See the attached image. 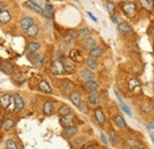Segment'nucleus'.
<instances>
[{
    "label": "nucleus",
    "instance_id": "20",
    "mask_svg": "<svg viewBox=\"0 0 154 149\" xmlns=\"http://www.w3.org/2000/svg\"><path fill=\"white\" fill-rule=\"evenodd\" d=\"M26 49H27L29 53H35V52H37L39 49H40V44H39V43H36V41L29 43Z\"/></svg>",
    "mask_w": 154,
    "mask_h": 149
},
{
    "label": "nucleus",
    "instance_id": "1",
    "mask_svg": "<svg viewBox=\"0 0 154 149\" xmlns=\"http://www.w3.org/2000/svg\"><path fill=\"white\" fill-rule=\"evenodd\" d=\"M121 10H122V12L126 14V16H128V17H134L135 14H136V5H135L134 2H132V1H125V2H122L121 4Z\"/></svg>",
    "mask_w": 154,
    "mask_h": 149
},
{
    "label": "nucleus",
    "instance_id": "46",
    "mask_svg": "<svg viewBox=\"0 0 154 149\" xmlns=\"http://www.w3.org/2000/svg\"><path fill=\"white\" fill-rule=\"evenodd\" d=\"M56 56H57L58 58L63 57V52H62V51H56Z\"/></svg>",
    "mask_w": 154,
    "mask_h": 149
},
{
    "label": "nucleus",
    "instance_id": "19",
    "mask_svg": "<svg viewBox=\"0 0 154 149\" xmlns=\"http://www.w3.org/2000/svg\"><path fill=\"white\" fill-rule=\"evenodd\" d=\"M43 111H44L45 115H51L54 112V104H52V102L46 101L44 103V105H43Z\"/></svg>",
    "mask_w": 154,
    "mask_h": 149
},
{
    "label": "nucleus",
    "instance_id": "5",
    "mask_svg": "<svg viewBox=\"0 0 154 149\" xmlns=\"http://www.w3.org/2000/svg\"><path fill=\"white\" fill-rule=\"evenodd\" d=\"M51 70H52L54 74H57V76H60V74H63L65 72V71H64V68H63V64H62V62H59V60L52 62V64H51Z\"/></svg>",
    "mask_w": 154,
    "mask_h": 149
},
{
    "label": "nucleus",
    "instance_id": "13",
    "mask_svg": "<svg viewBox=\"0 0 154 149\" xmlns=\"http://www.w3.org/2000/svg\"><path fill=\"white\" fill-rule=\"evenodd\" d=\"M25 6L30 7L31 10H33L35 12H37V13H40V14H42V12H43V8L39 6L38 4H36L33 0H29V1H26V2H25Z\"/></svg>",
    "mask_w": 154,
    "mask_h": 149
},
{
    "label": "nucleus",
    "instance_id": "31",
    "mask_svg": "<svg viewBox=\"0 0 154 149\" xmlns=\"http://www.w3.org/2000/svg\"><path fill=\"white\" fill-rule=\"evenodd\" d=\"M58 112L60 115V117L63 116H66V115H70L71 114V109L68 107V105H62L59 109H58Z\"/></svg>",
    "mask_w": 154,
    "mask_h": 149
},
{
    "label": "nucleus",
    "instance_id": "37",
    "mask_svg": "<svg viewBox=\"0 0 154 149\" xmlns=\"http://www.w3.org/2000/svg\"><path fill=\"white\" fill-rule=\"evenodd\" d=\"M77 108L81 110V112H83V114H88V111H89L88 104H87V103H84V102H81V103H79V105H78Z\"/></svg>",
    "mask_w": 154,
    "mask_h": 149
},
{
    "label": "nucleus",
    "instance_id": "25",
    "mask_svg": "<svg viewBox=\"0 0 154 149\" xmlns=\"http://www.w3.org/2000/svg\"><path fill=\"white\" fill-rule=\"evenodd\" d=\"M38 26L37 25H32V26H30L27 30H26V35L27 36H30V37H36L37 35H38Z\"/></svg>",
    "mask_w": 154,
    "mask_h": 149
},
{
    "label": "nucleus",
    "instance_id": "11",
    "mask_svg": "<svg viewBox=\"0 0 154 149\" xmlns=\"http://www.w3.org/2000/svg\"><path fill=\"white\" fill-rule=\"evenodd\" d=\"M70 58L75 62V63H81V62H83V56H82V53L76 50V49H74V50H71L70 51Z\"/></svg>",
    "mask_w": 154,
    "mask_h": 149
},
{
    "label": "nucleus",
    "instance_id": "3",
    "mask_svg": "<svg viewBox=\"0 0 154 149\" xmlns=\"http://www.w3.org/2000/svg\"><path fill=\"white\" fill-rule=\"evenodd\" d=\"M63 68L65 72H72L75 70V62L70 57H64L63 58Z\"/></svg>",
    "mask_w": 154,
    "mask_h": 149
},
{
    "label": "nucleus",
    "instance_id": "51",
    "mask_svg": "<svg viewBox=\"0 0 154 149\" xmlns=\"http://www.w3.org/2000/svg\"><path fill=\"white\" fill-rule=\"evenodd\" d=\"M152 36H153V37H154V27H153V29H152Z\"/></svg>",
    "mask_w": 154,
    "mask_h": 149
},
{
    "label": "nucleus",
    "instance_id": "16",
    "mask_svg": "<svg viewBox=\"0 0 154 149\" xmlns=\"http://www.w3.org/2000/svg\"><path fill=\"white\" fill-rule=\"evenodd\" d=\"M0 104L2 108H8V105L11 104V96L8 93H5L2 96H0Z\"/></svg>",
    "mask_w": 154,
    "mask_h": 149
},
{
    "label": "nucleus",
    "instance_id": "4",
    "mask_svg": "<svg viewBox=\"0 0 154 149\" xmlns=\"http://www.w3.org/2000/svg\"><path fill=\"white\" fill-rule=\"evenodd\" d=\"M82 45H83V47L85 49V50H93V49H95L97 47V43L96 40L94 39V38L91 37H87L83 39V41H82Z\"/></svg>",
    "mask_w": 154,
    "mask_h": 149
},
{
    "label": "nucleus",
    "instance_id": "12",
    "mask_svg": "<svg viewBox=\"0 0 154 149\" xmlns=\"http://www.w3.org/2000/svg\"><path fill=\"white\" fill-rule=\"evenodd\" d=\"M0 70L6 74H13V65L11 63H7V62H4L0 66Z\"/></svg>",
    "mask_w": 154,
    "mask_h": 149
},
{
    "label": "nucleus",
    "instance_id": "38",
    "mask_svg": "<svg viewBox=\"0 0 154 149\" xmlns=\"http://www.w3.org/2000/svg\"><path fill=\"white\" fill-rule=\"evenodd\" d=\"M44 11L54 16V7H52V5H50V4H46V5H45V8H44Z\"/></svg>",
    "mask_w": 154,
    "mask_h": 149
},
{
    "label": "nucleus",
    "instance_id": "47",
    "mask_svg": "<svg viewBox=\"0 0 154 149\" xmlns=\"http://www.w3.org/2000/svg\"><path fill=\"white\" fill-rule=\"evenodd\" d=\"M83 149H94V147H93V146H90V144H88V146H85Z\"/></svg>",
    "mask_w": 154,
    "mask_h": 149
},
{
    "label": "nucleus",
    "instance_id": "50",
    "mask_svg": "<svg viewBox=\"0 0 154 149\" xmlns=\"http://www.w3.org/2000/svg\"><path fill=\"white\" fill-rule=\"evenodd\" d=\"M2 6H4V4H2V2H0V12H1V7H2Z\"/></svg>",
    "mask_w": 154,
    "mask_h": 149
},
{
    "label": "nucleus",
    "instance_id": "18",
    "mask_svg": "<svg viewBox=\"0 0 154 149\" xmlns=\"http://www.w3.org/2000/svg\"><path fill=\"white\" fill-rule=\"evenodd\" d=\"M70 101H71V103H72L75 107H78L79 103L82 102V101H81V95L77 93V91H72V93H70Z\"/></svg>",
    "mask_w": 154,
    "mask_h": 149
},
{
    "label": "nucleus",
    "instance_id": "26",
    "mask_svg": "<svg viewBox=\"0 0 154 149\" xmlns=\"http://www.w3.org/2000/svg\"><path fill=\"white\" fill-rule=\"evenodd\" d=\"M13 126H14V121H13V120H11V118H7V120H5V121L2 122L1 128H2V129H5V130H10V129H12V128H13Z\"/></svg>",
    "mask_w": 154,
    "mask_h": 149
},
{
    "label": "nucleus",
    "instance_id": "42",
    "mask_svg": "<svg viewBox=\"0 0 154 149\" xmlns=\"http://www.w3.org/2000/svg\"><path fill=\"white\" fill-rule=\"evenodd\" d=\"M42 14L45 17L46 19H52V14H50V13H48V12H45L44 10H43V12H42Z\"/></svg>",
    "mask_w": 154,
    "mask_h": 149
},
{
    "label": "nucleus",
    "instance_id": "40",
    "mask_svg": "<svg viewBox=\"0 0 154 149\" xmlns=\"http://www.w3.org/2000/svg\"><path fill=\"white\" fill-rule=\"evenodd\" d=\"M110 141H112V143L115 146L116 142H117V137H116V134L114 130H110Z\"/></svg>",
    "mask_w": 154,
    "mask_h": 149
},
{
    "label": "nucleus",
    "instance_id": "6",
    "mask_svg": "<svg viewBox=\"0 0 154 149\" xmlns=\"http://www.w3.org/2000/svg\"><path fill=\"white\" fill-rule=\"evenodd\" d=\"M94 115H95V118H96L97 123H98L101 127H103L104 123H106V116H104L103 110H102L101 108H96V109L94 110Z\"/></svg>",
    "mask_w": 154,
    "mask_h": 149
},
{
    "label": "nucleus",
    "instance_id": "28",
    "mask_svg": "<svg viewBox=\"0 0 154 149\" xmlns=\"http://www.w3.org/2000/svg\"><path fill=\"white\" fill-rule=\"evenodd\" d=\"M71 89H72V83L69 82V81H64L63 82V85H62V90L64 93H71Z\"/></svg>",
    "mask_w": 154,
    "mask_h": 149
},
{
    "label": "nucleus",
    "instance_id": "39",
    "mask_svg": "<svg viewBox=\"0 0 154 149\" xmlns=\"http://www.w3.org/2000/svg\"><path fill=\"white\" fill-rule=\"evenodd\" d=\"M65 38H66L68 41H72V40L75 39V33H74L72 31H68V32H66V37Z\"/></svg>",
    "mask_w": 154,
    "mask_h": 149
},
{
    "label": "nucleus",
    "instance_id": "10",
    "mask_svg": "<svg viewBox=\"0 0 154 149\" xmlns=\"http://www.w3.org/2000/svg\"><path fill=\"white\" fill-rule=\"evenodd\" d=\"M77 127L75 126H72V127H68V128H64V131H63V135H64V137H66V138H71V137H74L75 135L77 134Z\"/></svg>",
    "mask_w": 154,
    "mask_h": 149
},
{
    "label": "nucleus",
    "instance_id": "36",
    "mask_svg": "<svg viewBox=\"0 0 154 149\" xmlns=\"http://www.w3.org/2000/svg\"><path fill=\"white\" fill-rule=\"evenodd\" d=\"M6 148L7 149H18V146H17V143H16V141H14L13 138H10V140H7V142H6Z\"/></svg>",
    "mask_w": 154,
    "mask_h": 149
},
{
    "label": "nucleus",
    "instance_id": "8",
    "mask_svg": "<svg viewBox=\"0 0 154 149\" xmlns=\"http://www.w3.org/2000/svg\"><path fill=\"white\" fill-rule=\"evenodd\" d=\"M30 60L35 64V65H37V66H42L43 65V63H44V57L38 55V53H30Z\"/></svg>",
    "mask_w": 154,
    "mask_h": 149
},
{
    "label": "nucleus",
    "instance_id": "27",
    "mask_svg": "<svg viewBox=\"0 0 154 149\" xmlns=\"http://www.w3.org/2000/svg\"><path fill=\"white\" fill-rule=\"evenodd\" d=\"M10 20H11V14L7 11H1L0 12V23L7 24Z\"/></svg>",
    "mask_w": 154,
    "mask_h": 149
},
{
    "label": "nucleus",
    "instance_id": "43",
    "mask_svg": "<svg viewBox=\"0 0 154 149\" xmlns=\"http://www.w3.org/2000/svg\"><path fill=\"white\" fill-rule=\"evenodd\" d=\"M87 14H88V16H89V17H90V19H91V20H94V21H95V23H97V19H96V17H95V16H94V14H93V13H90V12H88V13H87Z\"/></svg>",
    "mask_w": 154,
    "mask_h": 149
},
{
    "label": "nucleus",
    "instance_id": "22",
    "mask_svg": "<svg viewBox=\"0 0 154 149\" xmlns=\"http://www.w3.org/2000/svg\"><path fill=\"white\" fill-rule=\"evenodd\" d=\"M114 123H115L117 127H120V128H127L126 121H125L123 117L120 116V115H116L115 117H114Z\"/></svg>",
    "mask_w": 154,
    "mask_h": 149
},
{
    "label": "nucleus",
    "instance_id": "23",
    "mask_svg": "<svg viewBox=\"0 0 154 149\" xmlns=\"http://www.w3.org/2000/svg\"><path fill=\"white\" fill-rule=\"evenodd\" d=\"M81 77L83 79H85V81H94V74L88 69L81 71Z\"/></svg>",
    "mask_w": 154,
    "mask_h": 149
},
{
    "label": "nucleus",
    "instance_id": "33",
    "mask_svg": "<svg viewBox=\"0 0 154 149\" xmlns=\"http://www.w3.org/2000/svg\"><path fill=\"white\" fill-rule=\"evenodd\" d=\"M107 11H108V13L113 17L114 14H115V11H116V6L114 2H112V1H109V2H107Z\"/></svg>",
    "mask_w": 154,
    "mask_h": 149
},
{
    "label": "nucleus",
    "instance_id": "2",
    "mask_svg": "<svg viewBox=\"0 0 154 149\" xmlns=\"http://www.w3.org/2000/svg\"><path fill=\"white\" fill-rule=\"evenodd\" d=\"M75 120H76V117H75L72 114H70V115H66V116L60 117L59 122H60V126H62V127L68 128V127H72V126H74Z\"/></svg>",
    "mask_w": 154,
    "mask_h": 149
},
{
    "label": "nucleus",
    "instance_id": "49",
    "mask_svg": "<svg viewBox=\"0 0 154 149\" xmlns=\"http://www.w3.org/2000/svg\"><path fill=\"white\" fill-rule=\"evenodd\" d=\"M129 149H141V148H139L137 146H133V147H131Z\"/></svg>",
    "mask_w": 154,
    "mask_h": 149
},
{
    "label": "nucleus",
    "instance_id": "34",
    "mask_svg": "<svg viewBox=\"0 0 154 149\" xmlns=\"http://www.w3.org/2000/svg\"><path fill=\"white\" fill-rule=\"evenodd\" d=\"M120 107H121V109L123 110V112H126L128 116H132V115H133V112H132V110H131V108H129L127 104H125L122 99H120Z\"/></svg>",
    "mask_w": 154,
    "mask_h": 149
},
{
    "label": "nucleus",
    "instance_id": "7",
    "mask_svg": "<svg viewBox=\"0 0 154 149\" xmlns=\"http://www.w3.org/2000/svg\"><path fill=\"white\" fill-rule=\"evenodd\" d=\"M13 99H14V110H16V111H20V110L24 108V105H25L24 99L21 98V96L18 95V93H16V95L13 96Z\"/></svg>",
    "mask_w": 154,
    "mask_h": 149
},
{
    "label": "nucleus",
    "instance_id": "9",
    "mask_svg": "<svg viewBox=\"0 0 154 149\" xmlns=\"http://www.w3.org/2000/svg\"><path fill=\"white\" fill-rule=\"evenodd\" d=\"M35 24V21H33V18H31V17H25V18H23L20 20V27L23 29V30H27L30 26H32Z\"/></svg>",
    "mask_w": 154,
    "mask_h": 149
},
{
    "label": "nucleus",
    "instance_id": "44",
    "mask_svg": "<svg viewBox=\"0 0 154 149\" xmlns=\"http://www.w3.org/2000/svg\"><path fill=\"white\" fill-rule=\"evenodd\" d=\"M112 20H113L114 24H117V25H119V19H117L116 16H113V17H112Z\"/></svg>",
    "mask_w": 154,
    "mask_h": 149
},
{
    "label": "nucleus",
    "instance_id": "30",
    "mask_svg": "<svg viewBox=\"0 0 154 149\" xmlns=\"http://www.w3.org/2000/svg\"><path fill=\"white\" fill-rule=\"evenodd\" d=\"M89 55L91 58H96V57H101L103 55V50L101 49V47H95V49H93V50H90L89 51Z\"/></svg>",
    "mask_w": 154,
    "mask_h": 149
},
{
    "label": "nucleus",
    "instance_id": "15",
    "mask_svg": "<svg viewBox=\"0 0 154 149\" xmlns=\"http://www.w3.org/2000/svg\"><path fill=\"white\" fill-rule=\"evenodd\" d=\"M119 31H120L121 33H131V32L133 31V29H132V26H131L128 23L123 21V23L119 24Z\"/></svg>",
    "mask_w": 154,
    "mask_h": 149
},
{
    "label": "nucleus",
    "instance_id": "48",
    "mask_svg": "<svg viewBox=\"0 0 154 149\" xmlns=\"http://www.w3.org/2000/svg\"><path fill=\"white\" fill-rule=\"evenodd\" d=\"M151 138H152V141H153V143H154V134L153 132H151Z\"/></svg>",
    "mask_w": 154,
    "mask_h": 149
},
{
    "label": "nucleus",
    "instance_id": "32",
    "mask_svg": "<svg viewBox=\"0 0 154 149\" xmlns=\"http://www.w3.org/2000/svg\"><path fill=\"white\" fill-rule=\"evenodd\" d=\"M87 65H88V68H89V69L95 70V69H97V66H98V63H97L94 58H91V57H90V58H88V59H87Z\"/></svg>",
    "mask_w": 154,
    "mask_h": 149
},
{
    "label": "nucleus",
    "instance_id": "29",
    "mask_svg": "<svg viewBox=\"0 0 154 149\" xmlns=\"http://www.w3.org/2000/svg\"><path fill=\"white\" fill-rule=\"evenodd\" d=\"M89 103L93 105H97L100 104V97L96 93H91L89 95Z\"/></svg>",
    "mask_w": 154,
    "mask_h": 149
},
{
    "label": "nucleus",
    "instance_id": "52",
    "mask_svg": "<svg viewBox=\"0 0 154 149\" xmlns=\"http://www.w3.org/2000/svg\"><path fill=\"white\" fill-rule=\"evenodd\" d=\"M75 1H78V0H75Z\"/></svg>",
    "mask_w": 154,
    "mask_h": 149
},
{
    "label": "nucleus",
    "instance_id": "21",
    "mask_svg": "<svg viewBox=\"0 0 154 149\" xmlns=\"http://www.w3.org/2000/svg\"><path fill=\"white\" fill-rule=\"evenodd\" d=\"M39 90L43 91V93H51L52 91V88L50 87V84L46 82V81H42L39 83Z\"/></svg>",
    "mask_w": 154,
    "mask_h": 149
},
{
    "label": "nucleus",
    "instance_id": "17",
    "mask_svg": "<svg viewBox=\"0 0 154 149\" xmlns=\"http://www.w3.org/2000/svg\"><path fill=\"white\" fill-rule=\"evenodd\" d=\"M142 8H145L146 11H153L154 8V1L153 0H139Z\"/></svg>",
    "mask_w": 154,
    "mask_h": 149
},
{
    "label": "nucleus",
    "instance_id": "41",
    "mask_svg": "<svg viewBox=\"0 0 154 149\" xmlns=\"http://www.w3.org/2000/svg\"><path fill=\"white\" fill-rule=\"evenodd\" d=\"M101 140H102V142L104 144H108V140H107V137H106V135L103 132H101Z\"/></svg>",
    "mask_w": 154,
    "mask_h": 149
},
{
    "label": "nucleus",
    "instance_id": "35",
    "mask_svg": "<svg viewBox=\"0 0 154 149\" xmlns=\"http://www.w3.org/2000/svg\"><path fill=\"white\" fill-rule=\"evenodd\" d=\"M89 35H90V30L89 29H82V30H79L77 32V37L78 38H87Z\"/></svg>",
    "mask_w": 154,
    "mask_h": 149
},
{
    "label": "nucleus",
    "instance_id": "24",
    "mask_svg": "<svg viewBox=\"0 0 154 149\" xmlns=\"http://www.w3.org/2000/svg\"><path fill=\"white\" fill-rule=\"evenodd\" d=\"M140 85H141V84H140V81L136 79V78H132V79H129V82H128V88H129L131 91H135V89H137Z\"/></svg>",
    "mask_w": 154,
    "mask_h": 149
},
{
    "label": "nucleus",
    "instance_id": "45",
    "mask_svg": "<svg viewBox=\"0 0 154 149\" xmlns=\"http://www.w3.org/2000/svg\"><path fill=\"white\" fill-rule=\"evenodd\" d=\"M146 128H147L148 130H153V129H154V124H149V123H148V124H146Z\"/></svg>",
    "mask_w": 154,
    "mask_h": 149
},
{
    "label": "nucleus",
    "instance_id": "14",
    "mask_svg": "<svg viewBox=\"0 0 154 149\" xmlns=\"http://www.w3.org/2000/svg\"><path fill=\"white\" fill-rule=\"evenodd\" d=\"M84 87H85L87 90H89L91 93H96L97 90H98V84H97L95 81H87L85 84H84Z\"/></svg>",
    "mask_w": 154,
    "mask_h": 149
}]
</instances>
